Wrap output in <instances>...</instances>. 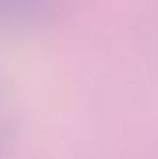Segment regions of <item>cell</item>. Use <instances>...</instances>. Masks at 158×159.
<instances>
[{"instance_id": "cell-1", "label": "cell", "mask_w": 158, "mask_h": 159, "mask_svg": "<svg viewBox=\"0 0 158 159\" xmlns=\"http://www.w3.org/2000/svg\"><path fill=\"white\" fill-rule=\"evenodd\" d=\"M62 0H0V18L10 25L35 27L48 22Z\"/></svg>"}]
</instances>
